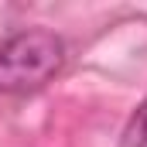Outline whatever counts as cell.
Here are the masks:
<instances>
[{"instance_id": "cell-1", "label": "cell", "mask_w": 147, "mask_h": 147, "mask_svg": "<svg viewBox=\"0 0 147 147\" xmlns=\"http://www.w3.org/2000/svg\"><path fill=\"white\" fill-rule=\"evenodd\" d=\"M65 65V41L51 31H17L0 41V92H34Z\"/></svg>"}, {"instance_id": "cell-2", "label": "cell", "mask_w": 147, "mask_h": 147, "mask_svg": "<svg viewBox=\"0 0 147 147\" xmlns=\"http://www.w3.org/2000/svg\"><path fill=\"white\" fill-rule=\"evenodd\" d=\"M120 147H147V99L134 110V116L127 120L123 137H120Z\"/></svg>"}]
</instances>
